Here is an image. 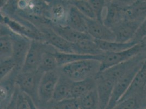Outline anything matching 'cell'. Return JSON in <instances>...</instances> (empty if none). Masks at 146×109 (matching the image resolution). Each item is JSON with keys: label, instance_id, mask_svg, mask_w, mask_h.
Masks as SVG:
<instances>
[{"label": "cell", "instance_id": "obj_36", "mask_svg": "<svg viewBox=\"0 0 146 109\" xmlns=\"http://www.w3.org/2000/svg\"><path fill=\"white\" fill-rule=\"evenodd\" d=\"M19 88L17 86V88L15 91V93L13 95L12 99L10 103L8 104V105L7 106L5 109H16V101H17V98Z\"/></svg>", "mask_w": 146, "mask_h": 109}, {"label": "cell", "instance_id": "obj_5", "mask_svg": "<svg viewBox=\"0 0 146 109\" xmlns=\"http://www.w3.org/2000/svg\"><path fill=\"white\" fill-rule=\"evenodd\" d=\"M146 60V50L130 60L99 73L98 75L116 82L126 74L140 65L145 64Z\"/></svg>", "mask_w": 146, "mask_h": 109}, {"label": "cell", "instance_id": "obj_13", "mask_svg": "<svg viewBox=\"0 0 146 109\" xmlns=\"http://www.w3.org/2000/svg\"><path fill=\"white\" fill-rule=\"evenodd\" d=\"M87 26V33L94 40L104 41H115V36L113 31L108 27L103 22L97 19L86 17Z\"/></svg>", "mask_w": 146, "mask_h": 109}, {"label": "cell", "instance_id": "obj_11", "mask_svg": "<svg viewBox=\"0 0 146 109\" xmlns=\"http://www.w3.org/2000/svg\"><path fill=\"white\" fill-rule=\"evenodd\" d=\"M42 33L44 42L55 48L58 51L74 53L73 43L69 42L52 30L50 25H45L38 28Z\"/></svg>", "mask_w": 146, "mask_h": 109}, {"label": "cell", "instance_id": "obj_1", "mask_svg": "<svg viewBox=\"0 0 146 109\" xmlns=\"http://www.w3.org/2000/svg\"><path fill=\"white\" fill-rule=\"evenodd\" d=\"M101 62L96 60L77 61L60 67L61 73L74 82L96 78L100 73Z\"/></svg>", "mask_w": 146, "mask_h": 109}, {"label": "cell", "instance_id": "obj_21", "mask_svg": "<svg viewBox=\"0 0 146 109\" xmlns=\"http://www.w3.org/2000/svg\"><path fill=\"white\" fill-rule=\"evenodd\" d=\"M146 109V86L144 90L119 102L113 109Z\"/></svg>", "mask_w": 146, "mask_h": 109}, {"label": "cell", "instance_id": "obj_7", "mask_svg": "<svg viewBox=\"0 0 146 109\" xmlns=\"http://www.w3.org/2000/svg\"><path fill=\"white\" fill-rule=\"evenodd\" d=\"M49 50H57L45 42L32 41L21 72H29L38 70L43 54Z\"/></svg>", "mask_w": 146, "mask_h": 109}, {"label": "cell", "instance_id": "obj_37", "mask_svg": "<svg viewBox=\"0 0 146 109\" xmlns=\"http://www.w3.org/2000/svg\"><path fill=\"white\" fill-rule=\"evenodd\" d=\"M25 95H26V98H27V100L29 103V104H30L31 109H39V108L37 107V106L36 105V104L34 103V102L32 100V99L30 97H29L26 94H25Z\"/></svg>", "mask_w": 146, "mask_h": 109}, {"label": "cell", "instance_id": "obj_41", "mask_svg": "<svg viewBox=\"0 0 146 109\" xmlns=\"http://www.w3.org/2000/svg\"></svg>", "mask_w": 146, "mask_h": 109}, {"label": "cell", "instance_id": "obj_27", "mask_svg": "<svg viewBox=\"0 0 146 109\" xmlns=\"http://www.w3.org/2000/svg\"><path fill=\"white\" fill-rule=\"evenodd\" d=\"M76 100L79 109H98L99 108L97 88L90 91Z\"/></svg>", "mask_w": 146, "mask_h": 109}, {"label": "cell", "instance_id": "obj_16", "mask_svg": "<svg viewBox=\"0 0 146 109\" xmlns=\"http://www.w3.org/2000/svg\"><path fill=\"white\" fill-rule=\"evenodd\" d=\"M122 1H106V13L103 22L108 27L112 29L119 22L124 20Z\"/></svg>", "mask_w": 146, "mask_h": 109}, {"label": "cell", "instance_id": "obj_10", "mask_svg": "<svg viewBox=\"0 0 146 109\" xmlns=\"http://www.w3.org/2000/svg\"><path fill=\"white\" fill-rule=\"evenodd\" d=\"M143 65L144 64L140 65L135 68L116 81L110 101L106 109H113L116 107L117 104L119 103L127 91L135 76Z\"/></svg>", "mask_w": 146, "mask_h": 109}, {"label": "cell", "instance_id": "obj_33", "mask_svg": "<svg viewBox=\"0 0 146 109\" xmlns=\"http://www.w3.org/2000/svg\"><path fill=\"white\" fill-rule=\"evenodd\" d=\"M89 2L94 13L96 19L103 22L104 10L105 8L106 1L102 0H90Z\"/></svg>", "mask_w": 146, "mask_h": 109}, {"label": "cell", "instance_id": "obj_31", "mask_svg": "<svg viewBox=\"0 0 146 109\" xmlns=\"http://www.w3.org/2000/svg\"><path fill=\"white\" fill-rule=\"evenodd\" d=\"M75 7L82 15L86 18L96 19L94 13L89 2V1L77 0L72 1L70 2Z\"/></svg>", "mask_w": 146, "mask_h": 109}, {"label": "cell", "instance_id": "obj_39", "mask_svg": "<svg viewBox=\"0 0 146 109\" xmlns=\"http://www.w3.org/2000/svg\"></svg>", "mask_w": 146, "mask_h": 109}, {"label": "cell", "instance_id": "obj_34", "mask_svg": "<svg viewBox=\"0 0 146 109\" xmlns=\"http://www.w3.org/2000/svg\"><path fill=\"white\" fill-rule=\"evenodd\" d=\"M146 39V19L141 23L132 41L136 43L143 42Z\"/></svg>", "mask_w": 146, "mask_h": 109}, {"label": "cell", "instance_id": "obj_28", "mask_svg": "<svg viewBox=\"0 0 146 109\" xmlns=\"http://www.w3.org/2000/svg\"><path fill=\"white\" fill-rule=\"evenodd\" d=\"M57 50H49L43 55L38 70L43 73L57 69L59 67L54 53Z\"/></svg>", "mask_w": 146, "mask_h": 109}, {"label": "cell", "instance_id": "obj_38", "mask_svg": "<svg viewBox=\"0 0 146 109\" xmlns=\"http://www.w3.org/2000/svg\"><path fill=\"white\" fill-rule=\"evenodd\" d=\"M143 42L144 43H145V45H146V40H145V41H143Z\"/></svg>", "mask_w": 146, "mask_h": 109}, {"label": "cell", "instance_id": "obj_12", "mask_svg": "<svg viewBox=\"0 0 146 109\" xmlns=\"http://www.w3.org/2000/svg\"><path fill=\"white\" fill-rule=\"evenodd\" d=\"M124 20L141 23L146 19V1H123Z\"/></svg>", "mask_w": 146, "mask_h": 109}, {"label": "cell", "instance_id": "obj_20", "mask_svg": "<svg viewBox=\"0 0 146 109\" xmlns=\"http://www.w3.org/2000/svg\"><path fill=\"white\" fill-rule=\"evenodd\" d=\"M105 53L98 56H90L75 53H62L56 51L54 53V54L57 61L58 67L60 68L69 63L85 60H96L102 62Z\"/></svg>", "mask_w": 146, "mask_h": 109}, {"label": "cell", "instance_id": "obj_2", "mask_svg": "<svg viewBox=\"0 0 146 109\" xmlns=\"http://www.w3.org/2000/svg\"><path fill=\"white\" fill-rule=\"evenodd\" d=\"M1 19V23L6 25L13 32L32 41L44 42L42 33L29 20L19 16L17 17H8L2 14Z\"/></svg>", "mask_w": 146, "mask_h": 109}, {"label": "cell", "instance_id": "obj_23", "mask_svg": "<svg viewBox=\"0 0 146 109\" xmlns=\"http://www.w3.org/2000/svg\"><path fill=\"white\" fill-rule=\"evenodd\" d=\"M73 52L75 54L98 56L105 53L99 48L97 43L93 38H89L73 44Z\"/></svg>", "mask_w": 146, "mask_h": 109}, {"label": "cell", "instance_id": "obj_18", "mask_svg": "<svg viewBox=\"0 0 146 109\" xmlns=\"http://www.w3.org/2000/svg\"><path fill=\"white\" fill-rule=\"evenodd\" d=\"M52 30L68 42L75 44L86 39L92 38L88 33L80 32L69 26L50 24Z\"/></svg>", "mask_w": 146, "mask_h": 109}, {"label": "cell", "instance_id": "obj_32", "mask_svg": "<svg viewBox=\"0 0 146 109\" xmlns=\"http://www.w3.org/2000/svg\"><path fill=\"white\" fill-rule=\"evenodd\" d=\"M0 63L1 80L4 79L9 75L17 67L16 63L13 57L1 60Z\"/></svg>", "mask_w": 146, "mask_h": 109}, {"label": "cell", "instance_id": "obj_24", "mask_svg": "<svg viewBox=\"0 0 146 109\" xmlns=\"http://www.w3.org/2000/svg\"><path fill=\"white\" fill-rule=\"evenodd\" d=\"M67 25L80 32L87 33L85 17L72 4L69 12Z\"/></svg>", "mask_w": 146, "mask_h": 109}, {"label": "cell", "instance_id": "obj_3", "mask_svg": "<svg viewBox=\"0 0 146 109\" xmlns=\"http://www.w3.org/2000/svg\"><path fill=\"white\" fill-rule=\"evenodd\" d=\"M44 73L37 70L19 73L16 84L19 89L30 97L38 106L39 105L38 91L40 80Z\"/></svg>", "mask_w": 146, "mask_h": 109}, {"label": "cell", "instance_id": "obj_22", "mask_svg": "<svg viewBox=\"0 0 146 109\" xmlns=\"http://www.w3.org/2000/svg\"><path fill=\"white\" fill-rule=\"evenodd\" d=\"M146 86V65L144 64L136 74L127 91L119 102L142 91L145 89Z\"/></svg>", "mask_w": 146, "mask_h": 109}, {"label": "cell", "instance_id": "obj_40", "mask_svg": "<svg viewBox=\"0 0 146 109\" xmlns=\"http://www.w3.org/2000/svg\"></svg>", "mask_w": 146, "mask_h": 109}, {"label": "cell", "instance_id": "obj_35", "mask_svg": "<svg viewBox=\"0 0 146 109\" xmlns=\"http://www.w3.org/2000/svg\"><path fill=\"white\" fill-rule=\"evenodd\" d=\"M16 109H31L25 94L19 89L16 101Z\"/></svg>", "mask_w": 146, "mask_h": 109}, {"label": "cell", "instance_id": "obj_29", "mask_svg": "<svg viewBox=\"0 0 146 109\" xmlns=\"http://www.w3.org/2000/svg\"><path fill=\"white\" fill-rule=\"evenodd\" d=\"M13 49L11 37L9 34L1 35L0 38V58L1 60L12 58Z\"/></svg>", "mask_w": 146, "mask_h": 109}, {"label": "cell", "instance_id": "obj_6", "mask_svg": "<svg viewBox=\"0 0 146 109\" xmlns=\"http://www.w3.org/2000/svg\"><path fill=\"white\" fill-rule=\"evenodd\" d=\"M60 75L59 68L54 70L44 73L39 84L38 108H42L53 100L54 94Z\"/></svg>", "mask_w": 146, "mask_h": 109}, {"label": "cell", "instance_id": "obj_15", "mask_svg": "<svg viewBox=\"0 0 146 109\" xmlns=\"http://www.w3.org/2000/svg\"><path fill=\"white\" fill-rule=\"evenodd\" d=\"M140 24L137 22L129 20L119 22L111 29L115 36V42L124 43L132 41Z\"/></svg>", "mask_w": 146, "mask_h": 109}, {"label": "cell", "instance_id": "obj_8", "mask_svg": "<svg viewBox=\"0 0 146 109\" xmlns=\"http://www.w3.org/2000/svg\"><path fill=\"white\" fill-rule=\"evenodd\" d=\"M71 4L64 1H51L46 3L44 16L51 24L66 26Z\"/></svg>", "mask_w": 146, "mask_h": 109}, {"label": "cell", "instance_id": "obj_26", "mask_svg": "<svg viewBox=\"0 0 146 109\" xmlns=\"http://www.w3.org/2000/svg\"><path fill=\"white\" fill-rule=\"evenodd\" d=\"M99 48L104 53H115L122 51L133 47L139 44L134 41L128 43H119L115 41H104L95 40Z\"/></svg>", "mask_w": 146, "mask_h": 109}, {"label": "cell", "instance_id": "obj_17", "mask_svg": "<svg viewBox=\"0 0 146 109\" xmlns=\"http://www.w3.org/2000/svg\"><path fill=\"white\" fill-rule=\"evenodd\" d=\"M96 79L99 100L98 109H106L110 101L115 82L98 75L96 77Z\"/></svg>", "mask_w": 146, "mask_h": 109}, {"label": "cell", "instance_id": "obj_19", "mask_svg": "<svg viewBox=\"0 0 146 109\" xmlns=\"http://www.w3.org/2000/svg\"><path fill=\"white\" fill-rule=\"evenodd\" d=\"M73 83L74 81L60 72V75L55 88L52 101L58 102L72 98Z\"/></svg>", "mask_w": 146, "mask_h": 109}, {"label": "cell", "instance_id": "obj_14", "mask_svg": "<svg viewBox=\"0 0 146 109\" xmlns=\"http://www.w3.org/2000/svg\"><path fill=\"white\" fill-rule=\"evenodd\" d=\"M20 72L16 67L9 75L1 80V109H5L11 101L17 88V78Z\"/></svg>", "mask_w": 146, "mask_h": 109}, {"label": "cell", "instance_id": "obj_25", "mask_svg": "<svg viewBox=\"0 0 146 109\" xmlns=\"http://www.w3.org/2000/svg\"><path fill=\"white\" fill-rule=\"evenodd\" d=\"M96 88L97 81L96 78L74 82L72 90V98L78 99L80 97Z\"/></svg>", "mask_w": 146, "mask_h": 109}, {"label": "cell", "instance_id": "obj_4", "mask_svg": "<svg viewBox=\"0 0 146 109\" xmlns=\"http://www.w3.org/2000/svg\"><path fill=\"white\" fill-rule=\"evenodd\" d=\"M145 50L146 45L144 43L142 42L122 51L105 53L103 59L101 62L100 73L130 60Z\"/></svg>", "mask_w": 146, "mask_h": 109}, {"label": "cell", "instance_id": "obj_9", "mask_svg": "<svg viewBox=\"0 0 146 109\" xmlns=\"http://www.w3.org/2000/svg\"><path fill=\"white\" fill-rule=\"evenodd\" d=\"M8 34L12 41L13 58L16 63L17 68L21 71L32 40L17 34L11 30Z\"/></svg>", "mask_w": 146, "mask_h": 109}, {"label": "cell", "instance_id": "obj_30", "mask_svg": "<svg viewBox=\"0 0 146 109\" xmlns=\"http://www.w3.org/2000/svg\"><path fill=\"white\" fill-rule=\"evenodd\" d=\"M39 109H79L77 100L69 98L58 102L52 101Z\"/></svg>", "mask_w": 146, "mask_h": 109}]
</instances>
